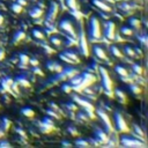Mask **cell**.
Here are the masks:
<instances>
[{"instance_id": "9", "label": "cell", "mask_w": 148, "mask_h": 148, "mask_svg": "<svg viewBox=\"0 0 148 148\" xmlns=\"http://www.w3.org/2000/svg\"><path fill=\"white\" fill-rule=\"evenodd\" d=\"M116 35V24L114 21H108L105 23V37L108 39H114Z\"/></svg>"}, {"instance_id": "52", "label": "cell", "mask_w": 148, "mask_h": 148, "mask_svg": "<svg viewBox=\"0 0 148 148\" xmlns=\"http://www.w3.org/2000/svg\"><path fill=\"white\" fill-rule=\"evenodd\" d=\"M0 147H11V143L7 141H1L0 142Z\"/></svg>"}, {"instance_id": "6", "label": "cell", "mask_w": 148, "mask_h": 148, "mask_svg": "<svg viewBox=\"0 0 148 148\" xmlns=\"http://www.w3.org/2000/svg\"><path fill=\"white\" fill-rule=\"evenodd\" d=\"M79 46H80L81 53L84 57H88L89 56V46H88V42L86 38V34L82 29L80 30V34H79Z\"/></svg>"}, {"instance_id": "53", "label": "cell", "mask_w": 148, "mask_h": 148, "mask_svg": "<svg viewBox=\"0 0 148 148\" xmlns=\"http://www.w3.org/2000/svg\"><path fill=\"white\" fill-rule=\"evenodd\" d=\"M61 145H63L64 147H72V143H71V142H68V141H63V142H61Z\"/></svg>"}, {"instance_id": "7", "label": "cell", "mask_w": 148, "mask_h": 148, "mask_svg": "<svg viewBox=\"0 0 148 148\" xmlns=\"http://www.w3.org/2000/svg\"><path fill=\"white\" fill-rule=\"evenodd\" d=\"M59 28H60L61 30H64L65 32H67L68 35H71L73 38L76 37V32H75V30H74V27H73L72 21H70V20H67V19L61 20L60 23H59Z\"/></svg>"}, {"instance_id": "14", "label": "cell", "mask_w": 148, "mask_h": 148, "mask_svg": "<svg viewBox=\"0 0 148 148\" xmlns=\"http://www.w3.org/2000/svg\"><path fill=\"white\" fill-rule=\"evenodd\" d=\"M46 68H47L49 71H51V72L59 73V72H61L63 66L59 65V64L56 63V61H47V63H46Z\"/></svg>"}, {"instance_id": "49", "label": "cell", "mask_w": 148, "mask_h": 148, "mask_svg": "<svg viewBox=\"0 0 148 148\" xmlns=\"http://www.w3.org/2000/svg\"><path fill=\"white\" fill-rule=\"evenodd\" d=\"M60 59H63V60H65V61H67V63H70V64H74V63H73L68 57H66V56H65V55H63V53L60 55Z\"/></svg>"}, {"instance_id": "8", "label": "cell", "mask_w": 148, "mask_h": 148, "mask_svg": "<svg viewBox=\"0 0 148 148\" xmlns=\"http://www.w3.org/2000/svg\"><path fill=\"white\" fill-rule=\"evenodd\" d=\"M96 112H97V116L100 117V118L102 119V122L104 123V125H105V127L108 128V131H109V132H112V131H114V126H112V124H111V120H110L108 114H105V112H104L103 110H101V109H98Z\"/></svg>"}, {"instance_id": "34", "label": "cell", "mask_w": 148, "mask_h": 148, "mask_svg": "<svg viewBox=\"0 0 148 148\" xmlns=\"http://www.w3.org/2000/svg\"><path fill=\"white\" fill-rule=\"evenodd\" d=\"M75 145H76L78 147H89V146H90V143H89L88 141L83 140V139H79V140H76V141H75Z\"/></svg>"}, {"instance_id": "32", "label": "cell", "mask_w": 148, "mask_h": 148, "mask_svg": "<svg viewBox=\"0 0 148 148\" xmlns=\"http://www.w3.org/2000/svg\"><path fill=\"white\" fill-rule=\"evenodd\" d=\"M11 127V122L7 119V118H3V122H1V128L4 131H8Z\"/></svg>"}, {"instance_id": "43", "label": "cell", "mask_w": 148, "mask_h": 148, "mask_svg": "<svg viewBox=\"0 0 148 148\" xmlns=\"http://www.w3.org/2000/svg\"><path fill=\"white\" fill-rule=\"evenodd\" d=\"M34 73L36 74V75H39V76H44V72L38 67V66H35L34 67Z\"/></svg>"}, {"instance_id": "2", "label": "cell", "mask_w": 148, "mask_h": 148, "mask_svg": "<svg viewBox=\"0 0 148 148\" xmlns=\"http://www.w3.org/2000/svg\"><path fill=\"white\" fill-rule=\"evenodd\" d=\"M89 30H90L91 38H95V39H100L101 38V24H100V20H98L96 16L90 18Z\"/></svg>"}, {"instance_id": "26", "label": "cell", "mask_w": 148, "mask_h": 148, "mask_svg": "<svg viewBox=\"0 0 148 148\" xmlns=\"http://www.w3.org/2000/svg\"><path fill=\"white\" fill-rule=\"evenodd\" d=\"M32 36H34L36 39H38V41H43V39H45V35H44V32H43V31H41L39 29H34V30H32Z\"/></svg>"}, {"instance_id": "30", "label": "cell", "mask_w": 148, "mask_h": 148, "mask_svg": "<svg viewBox=\"0 0 148 148\" xmlns=\"http://www.w3.org/2000/svg\"><path fill=\"white\" fill-rule=\"evenodd\" d=\"M12 11H13L15 14H21V13L23 12V7H22L21 5H19L18 3H15V4L12 5Z\"/></svg>"}, {"instance_id": "41", "label": "cell", "mask_w": 148, "mask_h": 148, "mask_svg": "<svg viewBox=\"0 0 148 148\" xmlns=\"http://www.w3.org/2000/svg\"><path fill=\"white\" fill-rule=\"evenodd\" d=\"M134 131H135V133L139 135V138L140 139H142L143 137H145V134H143V132H142V130L138 126V125H134Z\"/></svg>"}, {"instance_id": "50", "label": "cell", "mask_w": 148, "mask_h": 148, "mask_svg": "<svg viewBox=\"0 0 148 148\" xmlns=\"http://www.w3.org/2000/svg\"><path fill=\"white\" fill-rule=\"evenodd\" d=\"M19 5H21L22 7H24V6H27L28 5V3L26 1V0H18V1H16Z\"/></svg>"}, {"instance_id": "23", "label": "cell", "mask_w": 148, "mask_h": 148, "mask_svg": "<svg viewBox=\"0 0 148 148\" xmlns=\"http://www.w3.org/2000/svg\"><path fill=\"white\" fill-rule=\"evenodd\" d=\"M110 52L112 53V56H115L116 58H122L123 57V53L116 46V45H111L110 46Z\"/></svg>"}, {"instance_id": "19", "label": "cell", "mask_w": 148, "mask_h": 148, "mask_svg": "<svg viewBox=\"0 0 148 148\" xmlns=\"http://www.w3.org/2000/svg\"><path fill=\"white\" fill-rule=\"evenodd\" d=\"M19 60H20V67H22V68L27 67L28 64H29V57L24 53L19 55Z\"/></svg>"}, {"instance_id": "17", "label": "cell", "mask_w": 148, "mask_h": 148, "mask_svg": "<svg viewBox=\"0 0 148 148\" xmlns=\"http://www.w3.org/2000/svg\"><path fill=\"white\" fill-rule=\"evenodd\" d=\"M24 38H26V32L23 30H19L18 32H15V35L13 37V42H14V44H18V43L22 42Z\"/></svg>"}, {"instance_id": "5", "label": "cell", "mask_w": 148, "mask_h": 148, "mask_svg": "<svg viewBox=\"0 0 148 148\" xmlns=\"http://www.w3.org/2000/svg\"><path fill=\"white\" fill-rule=\"evenodd\" d=\"M115 122H116V127H117V130L119 132H122V133H128L130 132V127H128L126 120L124 119V117L119 112H116Z\"/></svg>"}, {"instance_id": "47", "label": "cell", "mask_w": 148, "mask_h": 148, "mask_svg": "<svg viewBox=\"0 0 148 148\" xmlns=\"http://www.w3.org/2000/svg\"><path fill=\"white\" fill-rule=\"evenodd\" d=\"M5 56H6V52H5V49L0 47V61L5 59Z\"/></svg>"}, {"instance_id": "15", "label": "cell", "mask_w": 148, "mask_h": 148, "mask_svg": "<svg viewBox=\"0 0 148 148\" xmlns=\"http://www.w3.org/2000/svg\"><path fill=\"white\" fill-rule=\"evenodd\" d=\"M61 72L65 74L66 79H71V78H73L74 75L79 74V71H78L76 68H70V67H67V68H63V71H61Z\"/></svg>"}, {"instance_id": "18", "label": "cell", "mask_w": 148, "mask_h": 148, "mask_svg": "<svg viewBox=\"0 0 148 148\" xmlns=\"http://www.w3.org/2000/svg\"><path fill=\"white\" fill-rule=\"evenodd\" d=\"M15 82H16L18 84H20L21 87H24V88L30 87V82H29V80H28V79H26L23 75L18 76V78H16V80H15Z\"/></svg>"}, {"instance_id": "29", "label": "cell", "mask_w": 148, "mask_h": 148, "mask_svg": "<svg viewBox=\"0 0 148 148\" xmlns=\"http://www.w3.org/2000/svg\"><path fill=\"white\" fill-rule=\"evenodd\" d=\"M50 41H51V43H52L55 46H61V44H63L61 38H60L59 36H56V35H55V36H52Z\"/></svg>"}, {"instance_id": "48", "label": "cell", "mask_w": 148, "mask_h": 148, "mask_svg": "<svg viewBox=\"0 0 148 148\" xmlns=\"http://www.w3.org/2000/svg\"><path fill=\"white\" fill-rule=\"evenodd\" d=\"M47 114L50 115V116H52V117H55V118H57V119H60V116L57 112H53L52 110H47Z\"/></svg>"}, {"instance_id": "33", "label": "cell", "mask_w": 148, "mask_h": 148, "mask_svg": "<svg viewBox=\"0 0 148 148\" xmlns=\"http://www.w3.org/2000/svg\"><path fill=\"white\" fill-rule=\"evenodd\" d=\"M66 4H67V6H68L71 9H73V11H76V8H78L76 0H66Z\"/></svg>"}, {"instance_id": "16", "label": "cell", "mask_w": 148, "mask_h": 148, "mask_svg": "<svg viewBox=\"0 0 148 148\" xmlns=\"http://www.w3.org/2000/svg\"><path fill=\"white\" fill-rule=\"evenodd\" d=\"M43 14H44V11H43L42 8H39V7H35V8H32V9L29 12V15H30L32 19H39Z\"/></svg>"}, {"instance_id": "45", "label": "cell", "mask_w": 148, "mask_h": 148, "mask_svg": "<svg viewBox=\"0 0 148 148\" xmlns=\"http://www.w3.org/2000/svg\"><path fill=\"white\" fill-rule=\"evenodd\" d=\"M29 64H30L32 67L38 66V65H39V63H38V60H37L36 58H31V59H29Z\"/></svg>"}, {"instance_id": "31", "label": "cell", "mask_w": 148, "mask_h": 148, "mask_svg": "<svg viewBox=\"0 0 148 148\" xmlns=\"http://www.w3.org/2000/svg\"><path fill=\"white\" fill-rule=\"evenodd\" d=\"M120 32L124 35V36H131V35H133V29L132 28H130V27H122V29H120Z\"/></svg>"}, {"instance_id": "40", "label": "cell", "mask_w": 148, "mask_h": 148, "mask_svg": "<svg viewBox=\"0 0 148 148\" xmlns=\"http://www.w3.org/2000/svg\"><path fill=\"white\" fill-rule=\"evenodd\" d=\"M1 87H3L5 90H7V91H11V90H12V88H11V84H9V83L6 81V79L1 81Z\"/></svg>"}, {"instance_id": "36", "label": "cell", "mask_w": 148, "mask_h": 148, "mask_svg": "<svg viewBox=\"0 0 148 148\" xmlns=\"http://www.w3.org/2000/svg\"><path fill=\"white\" fill-rule=\"evenodd\" d=\"M132 70H133V72H134L135 74H138V75L142 74V67H141L140 65H138V64H133V65H132Z\"/></svg>"}, {"instance_id": "1", "label": "cell", "mask_w": 148, "mask_h": 148, "mask_svg": "<svg viewBox=\"0 0 148 148\" xmlns=\"http://www.w3.org/2000/svg\"><path fill=\"white\" fill-rule=\"evenodd\" d=\"M98 71L101 73V78H102V86L105 90V94L109 97H114V82L111 80V78L109 76V72L107 71L105 67L100 66Z\"/></svg>"}, {"instance_id": "35", "label": "cell", "mask_w": 148, "mask_h": 148, "mask_svg": "<svg viewBox=\"0 0 148 148\" xmlns=\"http://www.w3.org/2000/svg\"><path fill=\"white\" fill-rule=\"evenodd\" d=\"M119 9H122V11H124V12H126V13H130V12L132 11V6H130L128 4L124 3V4L119 5Z\"/></svg>"}, {"instance_id": "21", "label": "cell", "mask_w": 148, "mask_h": 148, "mask_svg": "<svg viewBox=\"0 0 148 148\" xmlns=\"http://www.w3.org/2000/svg\"><path fill=\"white\" fill-rule=\"evenodd\" d=\"M128 24L131 26V28H134V29H140V20L137 19V18H130L128 19Z\"/></svg>"}, {"instance_id": "46", "label": "cell", "mask_w": 148, "mask_h": 148, "mask_svg": "<svg viewBox=\"0 0 148 148\" xmlns=\"http://www.w3.org/2000/svg\"><path fill=\"white\" fill-rule=\"evenodd\" d=\"M42 123L47 124V125H53V120H52L51 118H49V117H45V118L43 119V122H42Z\"/></svg>"}, {"instance_id": "22", "label": "cell", "mask_w": 148, "mask_h": 148, "mask_svg": "<svg viewBox=\"0 0 148 148\" xmlns=\"http://www.w3.org/2000/svg\"><path fill=\"white\" fill-rule=\"evenodd\" d=\"M52 131H55V125H47V124H44V123L41 124V132L51 133Z\"/></svg>"}, {"instance_id": "20", "label": "cell", "mask_w": 148, "mask_h": 148, "mask_svg": "<svg viewBox=\"0 0 148 148\" xmlns=\"http://www.w3.org/2000/svg\"><path fill=\"white\" fill-rule=\"evenodd\" d=\"M115 94H116V96L118 97V100H119L123 104H125V103H126V101H127V96H126V94H125L123 90L117 89V90L115 91Z\"/></svg>"}, {"instance_id": "38", "label": "cell", "mask_w": 148, "mask_h": 148, "mask_svg": "<svg viewBox=\"0 0 148 148\" xmlns=\"http://www.w3.org/2000/svg\"><path fill=\"white\" fill-rule=\"evenodd\" d=\"M61 90H63V91H65L66 94H68V93H71V91L73 90V87H72V84H67V83H65V84H63V86H61Z\"/></svg>"}, {"instance_id": "51", "label": "cell", "mask_w": 148, "mask_h": 148, "mask_svg": "<svg viewBox=\"0 0 148 148\" xmlns=\"http://www.w3.org/2000/svg\"><path fill=\"white\" fill-rule=\"evenodd\" d=\"M16 132H18L20 135H22L23 138H27V134H26V133L22 131V128H16Z\"/></svg>"}, {"instance_id": "27", "label": "cell", "mask_w": 148, "mask_h": 148, "mask_svg": "<svg viewBox=\"0 0 148 148\" xmlns=\"http://www.w3.org/2000/svg\"><path fill=\"white\" fill-rule=\"evenodd\" d=\"M63 55H65L66 57H68L73 63H80V59L78 58V56L74 53V52H71V51H65L63 52Z\"/></svg>"}, {"instance_id": "44", "label": "cell", "mask_w": 148, "mask_h": 148, "mask_svg": "<svg viewBox=\"0 0 148 148\" xmlns=\"http://www.w3.org/2000/svg\"><path fill=\"white\" fill-rule=\"evenodd\" d=\"M147 38H148V37H147L146 35H142V36H139V37H138V39H139L143 45H147V43H148V39H147Z\"/></svg>"}, {"instance_id": "54", "label": "cell", "mask_w": 148, "mask_h": 148, "mask_svg": "<svg viewBox=\"0 0 148 148\" xmlns=\"http://www.w3.org/2000/svg\"><path fill=\"white\" fill-rule=\"evenodd\" d=\"M4 23V16L1 15V14H0V26H1Z\"/></svg>"}, {"instance_id": "4", "label": "cell", "mask_w": 148, "mask_h": 148, "mask_svg": "<svg viewBox=\"0 0 148 148\" xmlns=\"http://www.w3.org/2000/svg\"><path fill=\"white\" fill-rule=\"evenodd\" d=\"M73 101H74L76 104L81 105V107L86 110V112H87V115L89 116V118H94V117H95V115H94L95 109H94L93 104H90V103H89V102H87L86 100H82V98H81V97H79L78 95H74V96H73Z\"/></svg>"}, {"instance_id": "37", "label": "cell", "mask_w": 148, "mask_h": 148, "mask_svg": "<svg viewBox=\"0 0 148 148\" xmlns=\"http://www.w3.org/2000/svg\"><path fill=\"white\" fill-rule=\"evenodd\" d=\"M130 89H131V91H132L133 94H140V93H141V88H140L138 84H134V83L130 84Z\"/></svg>"}, {"instance_id": "24", "label": "cell", "mask_w": 148, "mask_h": 148, "mask_svg": "<svg viewBox=\"0 0 148 148\" xmlns=\"http://www.w3.org/2000/svg\"><path fill=\"white\" fill-rule=\"evenodd\" d=\"M21 114L24 116V117H28V118H32L34 116H35V111L31 109V108H23L22 110H21Z\"/></svg>"}, {"instance_id": "39", "label": "cell", "mask_w": 148, "mask_h": 148, "mask_svg": "<svg viewBox=\"0 0 148 148\" xmlns=\"http://www.w3.org/2000/svg\"><path fill=\"white\" fill-rule=\"evenodd\" d=\"M68 133L72 135V137H76L78 134H79V132H78V130H76V127H74V126H70L68 127Z\"/></svg>"}, {"instance_id": "28", "label": "cell", "mask_w": 148, "mask_h": 148, "mask_svg": "<svg viewBox=\"0 0 148 148\" xmlns=\"http://www.w3.org/2000/svg\"><path fill=\"white\" fill-rule=\"evenodd\" d=\"M124 51H125L126 56L132 57V58H137V55H135V52H134V49H132L131 46H128V45L124 46Z\"/></svg>"}, {"instance_id": "12", "label": "cell", "mask_w": 148, "mask_h": 148, "mask_svg": "<svg viewBox=\"0 0 148 148\" xmlns=\"http://www.w3.org/2000/svg\"><path fill=\"white\" fill-rule=\"evenodd\" d=\"M93 51H94V53H95V56L97 58H100L102 60H108V56H107L105 51L103 50L100 45H94L93 46Z\"/></svg>"}, {"instance_id": "3", "label": "cell", "mask_w": 148, "mask_h": 148, "mask_svg": "<svg viewBox=\"0 0 148 148\" xmlns=\"http://www.w3.org/2000/svg\"><path fill=\"white\" fill-rule=\"evenodd\" d=\"M120 142L123 146L130 147V148H140V147L146 146L143 142H141L140 138H133V137H127V135H123L120 138Z\"/></svg>"}, {"instance_id": "11", "label": "cell", "mask_w": 148, "mask_h": 148, "mask_svg": "<svg viewBox=\"0 0 148 148\" xmlns=\"http://www.w3.org/2000/svg\"><path fill=\"white\" fill-rule=\"evenodd\" d=\"M93 4L98 8V9H101L102 12H105V13H110L112 9H111V7L108 5V4H105L103 0H93Z\"/></svg>"}, {"instance_id": "25", "label": "cell", "mask_w": 148, "mask_h": 148, "mask_svg": "<svg viewBox=\"0 0 148 148\" xmlns=\"http://www.w3.org/2000/svg\"><path fill=\"white\" fill-rule=\"evenodd\" d=\"M115 70H116V72H117V74H119L120 76H130V74H128V72H127V70H126L125 67H123V66H120V65H117Z\"/></svg>"}, {"instance_id": "42", "label": "cell", "mask_w": 148, "mask_h": 148, "mask_svg": "<svg viewBox=\"0 0 148 148\" xmlns=\"http://www.w3.org/2000/svg\"><path fill=\"white\" fill-rule=\"evenodd\" d=\"M67 109H70L71 111H76L78 110V107H76V104L73 102V103H67L66 105H65Z\"/></svg>"}, {"instance_id": "10", "label": "cell", "mask_w": 148, "mask_h": 148, "mask_svg": "<svg viewBox=\"0 0 148 148\" xmlns=\"http://www.w3.org/2000/svg\"><path fill=\"white\" fill-rule=\"evenodd\" d=\"M58 12H59V6L56 4V3H52L51 4V7H50V11H49V15H47V21L50 22H53L58 15Z\"/></svg>"}, {"instance_id": "13", "label": "cell", "mask_w": 148, "mask_h": 148, "mask_svg": "<svg viewBox=\"0 0 148 148\" xmlns=\"http://www.w3.org/2000/svg\"><path fill=\"white\" fill-rule=\"evenodd\" d=\"M96 139L100 143H108V140H109V137L105 132H103L101 128H97L96 130Z\"/></svg>"}]
</instances>
